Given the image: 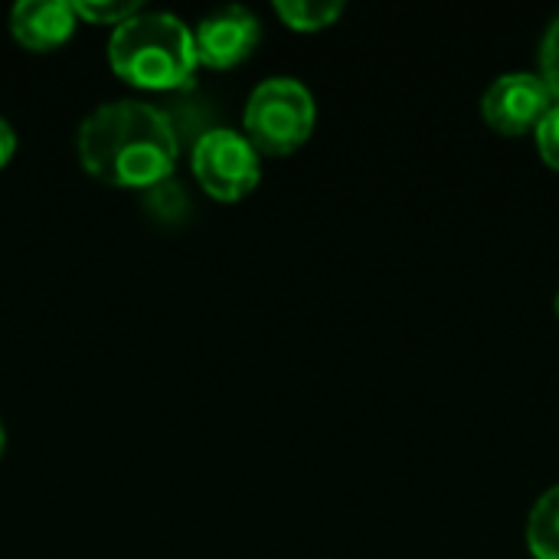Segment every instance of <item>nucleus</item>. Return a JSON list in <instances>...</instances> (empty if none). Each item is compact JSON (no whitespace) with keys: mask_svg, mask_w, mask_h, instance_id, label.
Returning <instances> with one entry per match:
<instances>
[{"mask_svg":"<svg viewBox=\"0 0 559 559\" xmlns=\"http://www.w3.org/2000/svg\"><path fill=\"white\" fill-rule=\"evenodd\" d=\"M75 147L82 167L95 180L131 190L167 180L180 157L170 115L138 98H118L92 108L79 124Z\"/></svg>","mask_w":559,"mask_h":559,"instance_id":"1","label":"nucleus"},{"mask_svg":"<svg viewBox=\"0 0 559 559\" xmlns=\"http://www.w3.org/2000/svg\"><path fill=\"white\" fill-rule=\"evenodd\" d=\"M111 69L151 92H170L190 85L197 72L193 29L164 10H138L131 20L118 23L108 43Z\"/></svg>","mask_w":559,"mask_h":559,"instance_id":"2","label":"nucleus"},{"mask_svg":"<svg viewBox=\"0 0 559 559\" xmlns=\"http://www.w3.org/2000/svg\"><path fill=\"white\" fill-rule=\"evenodd\" d=\"M314 118H318V108H314V95L308 92V85L288 75H272L252 88L246 102L242 128L259 154L282 157L311 138Z\"/></svg>","mask_w":559,"mask_h":559,"instance_id":"3","label":"nucleus"},{"mask_svg":"<svg viewBox=\"0 0 559 559\" xmlns=\"http://www.w3.org/2000/svg\"><path fill=\"white\" fill-rule=\"evenodd\" d=\"M193 174L200 187L216 200H242L255 190L262 164L259 151L242 131L233 128H210L193 144Z\"/></svg>","mask_w":559,"mask_h":559,"instance_id":"4","label":"nucleus"},{"mask_svg":"<svg viewBox=\"0 0 559 559\" xmlns=\"http://www.w3.org/2000/svg\"><path fill=\"white\" fill-rule=\"evenodd\" d=\"M554 108V95L547 82L534 72H508L495 79V85L481 98L485 121L501 134H524L544 121Z\"/></svg>","mask_w":559,"mask_h":559,"instance_id":"5","label":"nucleus"},{"mask_svg":"<svg viewBox=\"0 0 559 559\" xmlns=\"http://www.w3.org/2000/svg\"><path fill=\"white\" fill-rule=\"evenodd\" d=\"M262 36V26L246 7H219L206 13L193 29L197 62L210 69H229L242 62Z\"/></svg>","mask_w":559,"mask_h":559,"instance_id":"6","label":"nucleus"},{"mask_svg":"<svg viewBox=\"0 0 559 559\" xmlns=\"http://www.w3.org/2000/svg\"><path fill=\"white\" fill-rule=\"evenodd\" d=\"M75 3L69 0H20L10 10V29L26 49H52L75 29Z\"/></svg>","mask_w":559,"mask_h":559,"instance_id":"7","label":"nucleus"},{"mask_svg":"<svg viewBox=\"0 0 559 559\" xmlns=\"http://www.w3.org/2000/svg\"><path fill=\"white\" fill-rule=\"evenodd\" d=\"M527 544L537 559H559V485L534 504L527 521Z\"/></svg>","mask_w":559,"mask_h":559,"instance_id":"8","label":"nucleus"},{"mask_svg":"<svg viewBox=\"0 0 559 559\" xmlns=\"http://www.w3.org/2000/svg\"><path fill=\"white\" fill-rule=\"evenodd\" d=\"M275 13L292 26V29H324L331 26L341 13L344 3L341 0H275Z\"/></svg>","mask_w":559,"mask_h":559,"instance_id":"9","label":"nucleus"},{"mask_svg":"<svg viewBox=\"0 0 559 559\" xmlns=\"http://www.w3.org/2000/svg\"><path fill=\"white\" fill-rule=\"evenodd\" d=\"M141 10L138 0H79L75 3V16L88 20V23H105V26H118L124 20H131Z\"/></svg>","mask_w":559,"mask_h":559,"instance_id":"10","label":"nucleus"},{"mask_svg":"<svg viewBox=\"0 0 559 559\" xmlns=\"http://www.w3.org/2000/svg\"><path fill=\"white\" fill-rule=\"evenodd\" d=\"M540 79L547 82L550 95L559 102V16L550 23L547 36H544V46H540Z\"/></svg>","mask_w":559,"mask_h":559,"instance_id":"11","label":"nucleus"},{"mask_svg":"<svg viewBox=\"0 0 559 559\" xmlns=\"http://www.w3.org/2000/svg\"><path fill=\"white\" fill-rule=\"evenodd\" d=\"M537 144H540V154L547 157V164L559 170V102H554V108L537 124Z\"/></svg>","mask_w":559,"mask_h":559,"instance_id":"12","label":"nucleus"},{"mask_svg":"<svg viewBox=\"0 0 559 559\" xmlns=\"http://www.w3.org/2000/svg\"><path fill=\"white\" fill-rule=\"evenodd\" d=\"M13 151H16V131L7 118H0V167L13 157Z\"/></svg>","mask_w":559,"mask_h":559,"instance_id":"13","label":"nucleus"},{"mask_svg":"<svg viewBox=\"0 0 559 559\" xmlns=\"http://www.w3.org/2000/svg\"><path fill=\"white\" fill-rule=\"evenodd\" d=\"M3 442H7V436H3V423H0V455H3Z\"/></svg>","mask_w":559,"mask_h":559,"instance_id":"14","label":"nucleus"},{"mask_svg":"<svg viewBox=\"0 0 559 559\" xmlns=\"http://www.w3.org/2000/svg\"><path fill=\"white\" fill-rule=\"evenodd\" d=\"M557 314H559V295H557Z\"/></svg>","mask_w":559,"mask_h":559,"instance_id":"15","label":"nucleus"}]
</instances>
